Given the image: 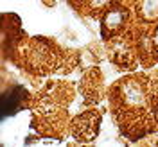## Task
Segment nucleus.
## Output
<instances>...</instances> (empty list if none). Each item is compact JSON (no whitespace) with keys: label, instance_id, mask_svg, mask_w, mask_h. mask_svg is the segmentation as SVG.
I'll return each instance as SVG.
<instances>
[{"label":"nucleus","instance_id":"obj_1","mask_svg":"<svg viewBox=\"0 0 158 147\" xmlns=\"http://www.w3.org/2000/svg\"><path fill=\"white\" fill-rule=\"evenodd\" d=\"M156 9H158V0H146L144 2V14L151 18L156 14Z\"/></svg>","mask_w":158,"mask_h":147},{"label":"nucleus","instance_id":"obj_4","mask_svg":"<svg viewBox=\"0 0 158 147\" xmlns=\"http://www.w3.org/2000/svg\"><path fill=\"white\" fill-rule=\"evenodd\" d=\"M156 43H158V31H156Z\"/></svg>","mask_w":158,"mask_h":147},{"label":"nucleus","instance_id":"obj_2","mask_svg":"<svg viewBox=\"0 0 158 147\" xmlns=\"http://www.w3.org/2000/svg\"><path fill=\"white\" fill-rule=\"evenodd\" d=\"M104 22H106V25H108V27H117L118 23L122 22V14L117 13V11H113V13H110L108 16H106Z\"/></svg>","mask_w":158,"mask_h":147},{"label":"nucleus","instance_id":"obj_3","mask_svg":"<svg viewBox=\"0 0 158 147\" xmlns=\"http://www.w3.org/2000/svg\"><path fill=\"white\" fill-rule=\"evenodd\" d=\"M104 2H106V0H92L94 6H101V4H104Z\"/></svg>","mask_w":158,"mask_h":147}]
</instances>
